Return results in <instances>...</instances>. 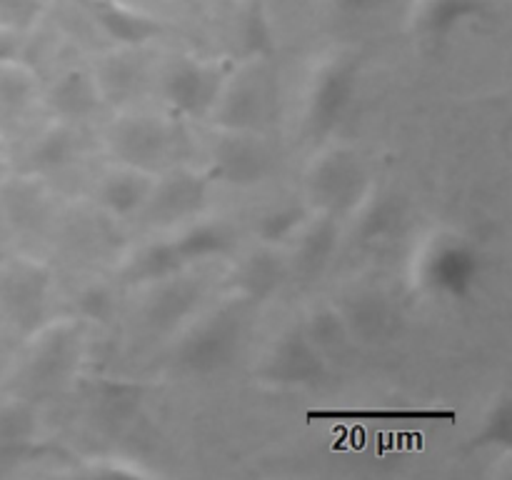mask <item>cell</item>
<instances>
[{"mask_svg": "<svg viewBox=\"0 0 512 480\" xmlns=\"http://www.w3.org/2000/svg\"><path fill=\"white\" fill-rule=\"evenodd\" d=\"M170 133L150 118H130L120 123L110 135L115 153L138 168L160 163L170 148Z\"/></svg>", "mask_w": 512, "mask_h": 480, "instance_id": "obj_1", "label": "cell"}, {"mask_svg": "<svg viewBox=\"0 0 512 480\" xmlns=\"http://www.w3.org/2000/svg\"><path fill=\"white\" fill-rule=\"evenodd\" d=\"M148 203L150 210L163 223L178 220L183 215L193 213L195 208H200V203H203V183L195 178H188V175H178V178H170L168 183L153 190L148 195Z\"/></svg>", "mask_w": 512, "mask_h": 480, "instance_id": "obj_2", "label": "cell"}, {"mask_svg": "<svg viewBox=\"0 0 512 480\" xmlns=\"http://www.w3.org/2000/svg\"><path fill=\"white\" fill-rule=\"evenodd\" d=\"M220 173L233 183H255L265 170V153L248 138H230L218 150Z\"/></svg>", "mask_w": 512, "mask_h": 480, "instance_id": "obj_3", "label": "cell"}, {"mask_svg": "<svg viewBox=\"0 0 512 480\" xmlns=\"http://www.w3.org/2000/svg\"><path fill=\"white\" fill-rule=\"evenodd\" d=\"M208 73L198 65H178L165 80V93L178 108L195 110L208 98Z\"/></svg>", "mask_w": 512, "mask_h": 480, "instance_id": "obj_4", "label": "cell"}, {"mask_svg": "<svg viewBox=\"0 0 512 480\" xmlns=\"http://www.w3.org/2000/svg\"><path fill=\"white\" fill-rule=\"evenodd\" d=\"M235 335L225 323H218L215 328H205L195 340H190V348L185 360L195 368H218L225 363L228 353L233 350Z\"/></svg>", "mask_w": 512, "mask_h": 480, "instance_id": "obj_5", "label": "cell"}, {"mask_svg": "<svg viewBox=\"0 0 512 480\" xmlns=\"http://www.w3.org/2000/svg\"><path fill=\"white\" fill-rule=\"evenodd\" d=\"M150 188L145 185V178L138 173H120L110 178L103 188V203L108 205L113 213L125 215L143 205L148 200Z\"/></svg>", "mask_w": 512, "mask_h": 480, "instance_id": "obj_6", "label": "cell"}, {"mask_svg": "<svg viewBox=\"0 0 512 480\" xmlns=\"http://www.w3.org/2000/svg\"><path fill=\"white\" fill-rule=\"evenodd\" d=\"M53 103L60 113L65 115H83L95 108V90L93 83L83 73H70L55 85Z\"/></svg>", "mask_w": 512, "mask_h": 480, "instance_id": "obj_7", "label": "cell"}, {"mask_svg": "<svg viewBox=\"0 0 512 480\" xmlns=\"http://www.w3.org/2000/svg\"><path fill=\"white\" fill-rule=\"evenodd\" d=\"M455 420L453 410H310L308 420Z\"/></svg>", "mask_w": 512, "mask_h": 480, "instance_id": "obj_8", "label": "cell"}, {"mask_svg": "<svg viewBox=\"0 0 512 480\" xmlns=\"http://www.w3.org/2000/svg\"><path fill=\"white\" fill-rule=\"evenodd\" d=\"M98 15L100 23H103L115 38L125 40V43H140V40H145L155 30V25L125 13V10L115 8V5H100Z\"/></svg>", "mask_w": 512, "mask_h": 480, "instance_id": "obj_9", "label": "cell"}, {"mask_svg": "<svg viewBox=\"0 0 512 480\" xmlns=\"http://www.w3.org/2000/svg\"><path fill=\"white\" fill-rule=\"evenodd\" d=\"M355 183H358L355 165L345 163V158H335L333 163L325 165V170L318 178L320 190H323V195L330 200V203H340V200L353 190Z\"/></svg>", "mask_w": 512, "mask_h": 480, "instance_id": "obj_10", "label": "cell"}, {"mask_svg": "<svg viewBox=\"0 0 512 480\" xmlns=\"http://www.w3.org/2000/svg\"><path fill=\"white\" fill-rule=\"evenodd\" d=\"M280 280V263L273 255H255L243 270V283L255 293H268Z\"/></svg>", "mask_w": 512, "mask_h": 480, "instance_id": "obj_11", "label": "cell"}, {"mask_svg": "<svg viewBox=\"0 0 512 480\" xmlns=\"http://www.w3.org/2000/svg\"><path fill=\"white\" fill-rule=\"evenodd\" d=\"M225 248V235L220 233V228H198L190 235H185L175 250H178L180 258H190V255H210L220 253Z\"/></svg>", "mask_w": 512, "mask_h": 480, "instance_id": "obj_12", "label": "cell"}, {"mask_svg": "<svg viewBox=\"0 0 512 480\" xmlns=\"http://www.w3.org/2000/svg\"><path fill=\"white\" fill-rule=\"evenodd\" d=\"M333 230L328 228V225H323V228L315 230L313 235H308V243H305L303 253H300V265H303L305 270H318L320 265L325 263V258H328L330 248H333Z\"/></svg>", "mask_w": 512, "mask_h": 480, "instance_id": "obj_13", "label": "cell"}, {"mask_svg": "<svg viewBox=\"0 0 512 480\" xmlns=\"http://www.w3.org/2000/svg\"><path fill=\"white\" fill-rule=\"evenodd\" d=\"M30 93V85L25 78H0V105L8 110H15L20 108V105H25V98H28Z\"/></svg>", "mask_w": 512, "mask_h": 480, "instance_id": "obj_14", "label": "cell"}, {"mask_svg": "<svg viewBox=\"0 0 512 480\" xmlns=\"http://www.w3.org/2000/svg\"><path fill=\"white\" fill-rule=\"evenodd\" d=\"M68 135L65 133H55V135H48V138L40 143L38 148V163L40 165H58L63 163V158L68 155L70 150V143H68Z\"/></svg>", "mask_w": 512, "mask_h": 480, "instance_id": "obj_15", "label": "cell"}, {"mask_svg": "<svg viewBox=\"0 0 512 480\" xmlns=\"http://www.w3.org/2000/svg\"><path fill=\"white\" fill-rule=\"evenodd\" d=\"M25 8H28V0H0V10L5 15H13V18H18Z\"/></svg>", "mask_w": 512, "mask_h": 480, "instance_id": "obj_16", "label": "cell"}]
</instances>
